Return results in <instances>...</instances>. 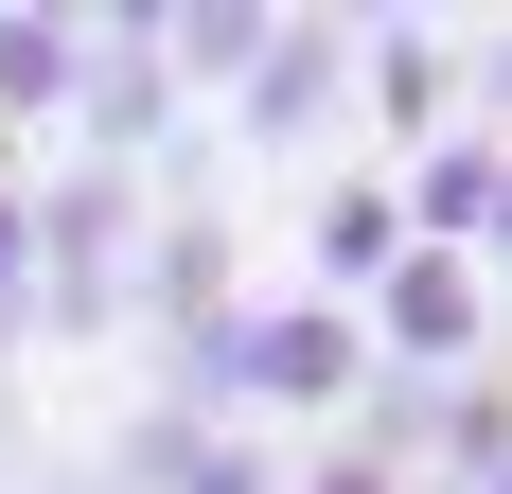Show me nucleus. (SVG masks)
Listing matches in <instances>:
<instances>
[{
    "instance_id": "1",
    "label": "nucleus",
    "mask_w": 512,
    "mask_h": 494,
    "mask_svg": "<svg viewBox=\"0 0 512 494\" xmlns=\"http://www.w3.org/2000/svg\"><path fill=\"white\" fill-rule=\"evenodd\" d=\"M142 177H89V159H36V195H18V265H36V318L53 336H106L124 318V265H142Z\"/></svg>"
},
{
    "instance_id": "2",
    "label": "nucleus",
    "mask_w": 512,
    "mask_h": 494,
    "mask_svg": "<svg viewBox=\"0 0 512 494\" xmlns=\"http://www.w3.org/2000/svg\"><path fill=\"white\" fill-rule=\"evenodd\" d=\"M354 336H371L389 389H460V371H495V283H477L460 247H407V265L354 300Z\"/></svg>"
},
{
    "instance_id": "3",
    "label": "nucleus",
    "mask_w": 512,
    "mask_h": 494,
    "mask_svg": "<svg viewBox=\"0 0 512 494\" xmlns=\"http://www.w3.org/2000/svg\"><path fill=\"white\" fill-rule=\"evenodd\" d=\"M177 142V71H159V18L142 0H89V89L53 124V159H89V177H142Z\"/></svg>"
},
{
    "instance_id": "4",
    "label": "nucleus",
    "mask_w": 512,
    "mask_h": 494,
    "mask_svg": "<svg viewBox=\"0 0 512 494\" xmlns=\"http://www.w3.org/2000/svg\"><path fill=\"white\" fill-rule=\"evenodd\" d=\"M124 300H142V318H159L177 353H212L230 318H248V265H230V212H212V195H159V212H142V265H124Z\"/></svg>"
},
{
    "instance_id": "5",
    "label": "nucleus",
    "mask_w": 512,
    "mask_h": 494,
    "mask_svg": "<svg viewBox=\"0 0 512 494\" xmlns=\"http://www.w3.org/2000/svg\"><path fill=\"white\" fill-rule=\"evenodd\" d=\"M301 459L248 442V424H195V406H142L124 424V494H283Z\"/></svg>"
},
{
    "instance_id": "6",
    "label": "nucleus",
    "mask_w": 512,
    "mask_h": 494,
    "mask_svg": "<svg viewBox=\"0 0 512 494\" xmlns=\"http://www.w3.org/2000/svg\"><path fill=\"white\" fill-rule=\"evenodd\" d=\"M354 89H371V124L424 159L460 124V36H442V18H354Z\"/></svg>"
},
{
    "instance_id": "7",
    "label": "nucleus",
    "mask_w": 512,
    "mask_h": 494,
    "mask_svg": "<svg viewBox=\"0 0 512 494\" xmlns=\"http://www.w3.org/2000/svg\"><path fill=\"white\" fill-rule=\"evenodd\" d=\"M336 89H354V18H283V36H265V71L230 89V124H248V142H318V124H336Z\"/></svg>"
},
{
    "instance_id": "8",
    "label": "nucleus",
    "mask_w": 512,
    "mask_h": 494,
    "mask_svg": "<svg viewBox=\"0 0 512 494\" xmlns=\"http://www.w3.org/2000/svg\"><path fill=\"white\" fill-rule=\"evenodd\" d=\"M389 265H407V212H389V177H318V212H301V300H336V318H354Z\"/></svg>"
},
{
    "instance_id": "9",
    "label": "nucleus",
    "mask_w": 512,
    "mask_h": 494,
    "mask_svg": "<svg viewBox=\"0 0 512 494\" xmlns=\"http://www.w3.org/2000/svg\"><path fill=\"white\" fill-rule=\"evenodd\" d=\"M495 177H512V142L495 124H442V142L389 177V212H407V247H460L477 265V230H495Z\"/></svg>"
},
{
    "instance_id": "10",
    "label": "nucleus",
    "mask_w": 512,
    "mask_h": 494,
    "mask_svg": "<svg viewBox=\"0 0 512 494\" xmlns=\"http://www.w3.org/2000/svg\"><path fill=\"white\" fill-rule=\"evenodd\" d=\"M89 89V18H36V0H0V142H53Z\"/></svg>"
},
{
    "instance_id": "11",
    "label": "nucleus",
    "mask_w": 512,
    "mask_h": 494,
    "mask_svg": "<svg viewBox=\"0 0 512 494\" xmlns=\"http://www.w3.org/2000/svg\"><path fill=\"white\" fill-rule=\"evenodd\" d=\"M265 36H283L265 0H195V18H159V71H177V106H195V89H248V71H265Z\"/></svg>"
},
{
    "instance_id": "12",
    "label": "nucleus",
    "mask_w": 512,
    "mask_h": 494,
    "mask_svg": "<svg viewBox=\"0 0 512 494\" xmlns=\"http://www.w3.org/2000/svg\"><path fill=\"white\" fill-rule=\"evenodd\" d=\"M424 477H460V494H495V477H512V371H460V389H442Z\"/></svg>"
},
{
    "instance_id": "13",
    "label": "nucleus",
    "mask_w": 512,
    "mask_h": 494,
    "mask_svg": "<svg viewBox=\"0 0 512 494\" xmlns=\"http://www.w3.org/2000/svg\"><path fill=\"white\" fill-rule=\"evenodd\" d=\"M283 494H407V477H389V459H354V442H318V459H301Z\"/></svg>"
},
{
    "instance_id": "14",
    "label": "nucleus",
    "mask_w": 512,
    "mask_h": 494,
    "mask_svg": "<svg viewBox=\"0 0 512 494\" xmlns=\"http://www.w3.org/2000/svg\"><path fill=\"white\" fill-rule=\"evenodd\" d=\"M477 283H512V177H495V230H477Z\"/></svg>"
},
{
    "instance_id": "15",
    "label": "nucleus",
    "mask_w": 512,
    "mask_h": 494,
    "mask_svg": "<svg viewBox=\"0 0 512 494\" xmlns=\"http://www.w3.org/2000/svg\"><path fill=\"white\" fill-rule=\"evenodd\" d=\"M407 494H460V477H407Z\"/></svg>"
},
{
    "instance_id": "16",
    "label": "nucleus",
    "mask_w": 512,
    "mask_h": 494,
    "mask_svg": "<svg viewBox=\"0 0 512 494\" xmlns=\"http://www.w3.org/2000/svg\"><path fill=\"white\" fill-rule=\"evenodd\" d=\"M495 494H512V477H495Z\"/></svg>"
}]
</instances>
